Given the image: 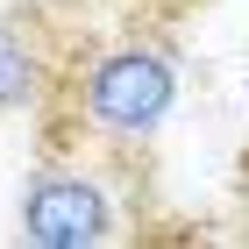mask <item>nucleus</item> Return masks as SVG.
<instances>
[{"label": "nucleus", "mask_w": 249, "mask_h": 249, "mask_svg": "<svg viewBox=\"0 0 249 249\" xmlns=\"http://www.w3.org/2000/svg\"><path fill=\"white\" fill-rule=\"evenodd\" d=\"M185 86V50H178V15L150 0H71L64 57L50 78V100L36 114V135H71V142H107V150H142L164 135Z\"/></svg>", "instance_id": "obj_1"}, {"label": "nucleus", "mask_w": 249, "mask_h": 249, "mask_svg": "<svg viewBox=\"0 0 249 249\" xmlns=\"http://www.w3.org/2000/svg\"><path fill=\"white\" fill-rule=\"evenodd\" d=\"M157 185L142 150L36 135V164L15 192V235L36 249H121L157 242Z\"/></svg>", "instance_id": "obj_2"}, {"label": "nucleus", "mask_w": 249, "mask_h": 249, "mask_svg": "<svg viewBox=\"0 0 249 249\" xmlns=\"http://www.w3.org/2000/svg\"><path fill=\"white\" fill-rule=\"evenodd\" d=\"M71 0H0V121L36 114L64 57Z\"/></svg>", "instance_id": "obj_3"}, {"label": "nucleus", "mask_w": 249, "mask_h": 249, "mask_svg": "<svg viewBox=\"0 0 249 249\" xmlns=\"http://www.w3.org/2000/svg\"><path fill=\"white\" fill-rule=\"evenodd\" d=\"M150 7H164V15H178V21H185L192 7H199V0H150Z\"/></svg>", "instance_id": "obj_4"}, {"label": "nucleus", "mask_w": 249, "mask_h": 249, "mask_svg": "<svg viewBox=\"0 0 249 249\" xmlns=\"http://www.w3.org/2000/svg\"><path fill=\"white\" fill-rule=\"evenodd\" d=\"M235 199L249 207V157H242V171H235Z\"/></svg>", "instance_id": "obj_5"}]
</instances>
